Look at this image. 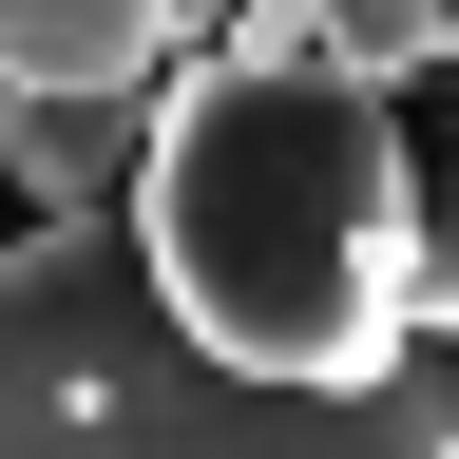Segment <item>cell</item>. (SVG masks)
Segmentation results:
<instances>
[{
    "mask_svg": "<svg viewBox=\"0 0 459 459\" xmlns=\"http://www.w3.org/2000/svg\"><path fill=\"white\" fill-rule=\"evenodd\" d=\"M153 307L230 383L364 402L421 364V115L383 57H344L307 0H230L153 96L134 172Z\"/></svg>",
    "mask_w": 459,
    "mask_h": 459,
    "instance_id": "6da1fadb",
    "label": "cell"
},
{
    "mask_svg": "<svg viewBox=\"0 0 459 459\" xmlns=\"http://www.w3.org/2000/svg\"><path fill=\"white\" fill-rule=\"evenodd\" d=\"M0 459H459V364L421 344L364 402L230 383L153 307L134 211H57L0 249Z\"/></svg>",
    "mask_w": 459,
    "mask_h": 459,
    "instance_id": "7a4b0ae2",
    "label": "cell"
},
{
    "mask_svg": "<svg viewBox=\"0 0 459 459\" xmlns=\"http://www.w3.org/2000/svg\"><path fill=\"white\" fill-rule=\"evenodd\" d=\"M230 0H0V96H172Z\"/></svg>",
    "mask_w": 459,
    "mask_h": 459,
    "instance_id": "3957f363",
    "label": "cell"
},
{
    "mask_svg": "<svg viewBox=\"0 0 459 459\" xmlns=\"http://www.w3.org/2000/svg\"><path fill=\"white\" fill-rule=\"evenodd\" d=\"M0 172L57 211H134V172H153V96H0Z\"/></svg>",
    "mask_w": 459,
    "mask_h": 459,
    "instance_id": "277c9868",
    "label": "cell"
},
{
    "mask_svg": "<svg viewBox=\"0 0 459 459\" xmlns=\"http://www.w3.org/2000/svg\"><path fill=\"white\" fill-rule=\"evenodd\" d=\"M421 344H459V96L421 115Z\"/></svg>",
    "mask_w": 459,
    "mask_h": 459,
    "instance_id": "5b68a950",
    "label": "cell"
}]
</instances>
